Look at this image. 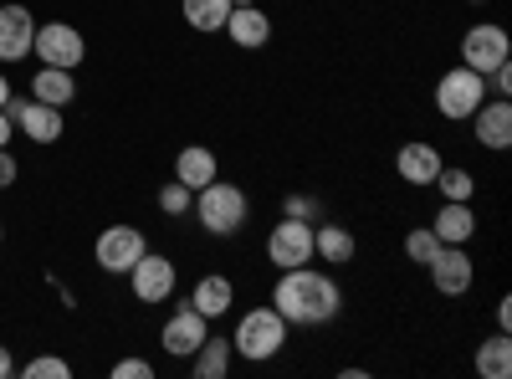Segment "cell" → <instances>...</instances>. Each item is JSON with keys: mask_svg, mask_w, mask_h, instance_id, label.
I'll list each match as a JSON object with an SVG mask.
<instances>
[{"mask_svg": "<svg viewBox=\"0 0 512 379\" xmlns=\"http://www.w3.org/2000/svg\"><path fill=\"white\" fill-rule=\"evenodd\" d=\"M36 41V16L26 6H0V62H26Z\"/></svg>", "mask_w": 512, "mask_h": 379, "instance_id": "obj_13", "label": "cell"}, {"mask_svg": "<svg viewBox=\"0 0 512 379\" xmlns=\"http://www.w3.org/2000/svg\"><path fill=\"white\" fill-rule=\"evenodd\" d=\"M395 170H400L405 185H436V175H441V149L425 144V139H410V144H400V154H395Z\"/></svg>", "mask_w": 512, "mask_h": 379, "instance_id": "obj_15", "label": "cell"}, {"mask_svg": "<svg viewBox=\"0 0 512 379\" xmlns=\"http://www.w3.org/2000/svg\"><path fill=\"white\" fill-rule=\"evenodd\" d=\"M0 236H6V226H0Z\"/></svg>", "mask_w": 512, "mask_h": 379, "instance_id": "obj_38", "label": "cell"}, {"mask_svg": "<svg viewBox=\"0 0 512 379\" xmlns=\"http://www.w3.org/2000/svg\"><path fill=\"white\" fill-rule=\"evenodd\" d=\"M21 374H26V379H67V374H72V364H67V359H57V354H36Z\"/></svg>", "mask_w": 512, "mask_h": 379, "instance_id": "obj_28", "label": "cell"}, {"mask_svg": "<svg viewBox=\"0 0 512 379\" xmlns=\"http://www.w3.org/2000/svg\"><path fill=\"white\" fill-rule=\"evenodd\" d=\"M31 98H36V103H52V108H67V103L77 98V77H72L67 67H41V72L31 77Z\"/></svg>", "mask_w": 512, "mask_h": 379, "instance_id": "obj_21", "label": "cell"}, {"mask_svg": "<svg viewBox=\"0 0 512 379\" xmlns=\"http://www.w3.org/2000/svg\"><path fill=\"white\" fill-rule=\"evenodd\" d=\"M436 251H441V241H436V231H431V226H415V231L405 236V257H410L415 267H425V262L436 257Z\"/></svg>", "mask_w": 512, "mask_h": 379, "instance_id": "obj_27", "label": "cell"}, {"mask_svg": "<svg viewBox=\"0 0 512 379\" xmlns=\"http://www.w3.org/2000/svg\"><path fill=\"white\" fill-rule=\"evenodd\" d=\"M216 175H221V164H216V154H210L205 144H190V149H180V154H175V180H180V185L205 190Z\"/></svg>", "mask_w": 512, "mask_h": 379, "instance_id": "obj_20", "label": "cell"}, {"mask_svg": "<svg viewBox=\"0 0 512 379\" xmlns=\"http://www.w3.org/2000/svg\"><path fill=\"white\" fill-rule=\"evenodd\" d=\"M272 308L287 318V328H323L338 318V308H344V292H338V282L318 267H287L272 287Z\"/></svg>", "mask_w": 512, "mask_h": 379, "instance_id": "obj_1", "label": "cell"}, {"mask_svg": "<svg viewBox=\"0 0 512 379\" xmlns=\"http://www.w3.org/2000/svg\"><path fill=\"white\" fill-rule=\"evenodd\" d=\"M497 328H502V333L512 328V298H502V303H497Z\"/></svg>", "mask_w": 512, "mask_h": 379, "instance_id": "obj_32", "label": "cell"}, {"mask_svg": "<svg viewBox=\"0 0 512 379\" xmlns=\"http://www.w3.org/2000/svg\"><path fill=\"white\" fill-rule=\"evenodd\" d=\"M231 6H256V0H231Z\"/></svg>", "mask_w": 512, "mask_h": 379, "instance_id": "obj_36", "label": "cell"}, {"mask_svg": "<svg viewBox=\"0 0 512 379\" xmlns=\"http://www.w3.org/2000/svg\"><path fill=\"white\" fill-rule=\"evenodd\" d=\"M487 98H492V93H487V77L472 72V67H451V72H441V82H436V113H441L446 123H466Z\"/></svg>", "mask_w": 512, "mask_h": 379, "instance_id": "obj_4", "label": "cell"}, {"mask_svg": "<svg viewBox=\"0 0 512 379\" xmlns=\"http://www.w3.org/2000/svg\"><path fill=\"white\" fill-rule=\"evenodd\" d=\"M149 374H154L149 359H118L113 364V379H149Z\"/></svg>", "mask_w": 512, "mask_h": 379, "instance_id": "obj_30", "label": "cell"}, {"mask_svg": "<svg viewBox=\"0 0 512 379\" xmlns=\"http://www.w3.org/2000/svg\"><path fill=\"white\" fill-rule=\"evenodd\" d=\"M190 205H195V190L180 185V180H164L159 185V210L164 216H190Z\"/></svg>", "mask_w": 512, "mask_h": 379, "instance_id": "obj_26", "label": "cell"}, {"mask_svg": "<svg viewBox=\"0 0 512 379\" xmlns=\"http://www.w3.org/2000/svg\"><path fill=\"white\" fill-rule=\"evenodd\" d=\"M144 251H149V246H144V231H134V226H108V231L98 236V246H93V257H98L103 272L128 277V267H134Z\"/></svg>", "mask_w": 512, "mask_h": 379, "instance_id": "obj_9", "label": "cell"}, {"mask_svg": "<svg viewBox=\"0 0 512 379\" xmlns=\"http://www.w3.org/2000/svg\"><path fill=\"white\" fill-rule=\"evenodd\" d=\"M16 180V159H11V149H0V190H6Z\"/></svg>", "mask_w": 512, "mask_h": 379, "instance_id": "obj_31", "label": "cell"}, {"mask_svg": "<svg viewBox=\"0 0 512 379\" xmlns=\"http://www.w3.org/2000/svg\"><path fill=\"white\" fill-rule=\"evenodd\" d=\"M472 134H477V144L482 149H507L512 144V103L507 98H492V103H482L477 113H472Z\"/></svg>", "mask_w": 512, "mask_h": 379, "instance_id": "obj_14", "label": "cell"}, {"mask_svg": "<svg viewBox=\"0 0 512 379\" xmlns=\"http://www.w3.org/2000/svg\"><path fill=\"white\" fill-rule=\"evenodd\" d=\"M231 349H236L241 359H251V364L277 359V354L287 349V318H282L277 308H246L241 323H236Z\"/></svg>", "mask_w": 512, "mask_h": 379, "instance_id": "obj_3", "label": "cell"}, {"mask_svg": "<svg viewBox=\"0 0 512 379\" xmlns=\"http://www.w3.org/2000/svg\"><path fill=\"white\" fill-rule=\"evenodd\" d=\"M354 251H359V241H354L349 226H338V221L313 226V257H318V262H328V267H349V262H354Z\"/></svg>", "mask_w": 512, "mask_h": 379, "instance_id": "obj_18", "label": "cell"}, {"mask_svg": "<svg viewBox=\"0 0 512 379\" xmlns=\"http://www.w3.org/2000/svg\"><path fill=\"white\" fill-rule=\"evenodd\" d=\"M512 57V36L497 26V21H477L472 31L461 36V67H472V72H492Z\"/></svg>", "mask_w": 512, "mask_h": 379, "instance_id": "obj_6", "label": "cell"}, {"mask_svg": "<svg viewBox=\"0 0 512 379\" xmlns=\"http://www.w3.org/2000/svg\"><path fill=\"white\" fill-rule=\"evenodd\" d=\"M472 6H482V0H472Z\"/></svg>", "mask_w": 512, "mask_h": 379, "instance_id": "obj_37", "label": "cell"}, {"mask_svg": "<svg viewBox=\"0 0 512 379\" xmlns=\"http://www.w3.org/2000/svg\"><path fill=\"white\" fill-rule=\"evenodd\" d=\"M6 374H16V359H11V349H6V344H0V379H6Z\"/></svg>", "mask_w": 512, "mask_h": 379, "instance_id": "obj_33", "label": "cell"}, {"mask_svg": "<svg viewBox=\"0 0 512 379\" xmlns=\"http://www.w3.org/2000/svg\"><path fill=\"white\" fill-rule=\"evenodd\" d=\"M180 11L195 31H221L231 16V0H180Z\"/></svg>", "mask_w": 512, "mask_h": 379, "instance_id": "obj_24", "label": "cell"}, {"mask_svg": "<svg viewBox=\"0 0 512 379\" xmlns=\"http://www.w3.org/2000/svg\"><path fill=\"white\" fill-rule=\"evenodd\" d=\"M11 103V82H6V72H0V108Z\"/></svg>", "mask_w": 512, "mask_h": 379, "instance_id": "obj_35", "label": "cell"}, {"mask_svg": "<svg viewBox=\"0 0 512 379\" xmlns=\"http://www.w3.org/2000/svg\"><path fill=\"white\" fill-rule=\"evenodd\" d=\"M31 52L41 57V67H67V72H77L82 57H88V41H82V31L67 26V21H47V26H36Z\"/></svg>", "mask_w": 512, "mask_h": 379, "instance_id": "obj_5", "label": "cell"}, {"mask_svg": "<svg viewBox=\"0 0 512 379\" xmlns=\"http://www.w3.org/2000/svg\"><path fill=\"white\" fill-rule=\"evenodd\" d=\"M231 359H236V349H231V339H210L190 354V364H195V379H226L231 374Z\"/></svg>", "mask_w": 512, "mask_h": 379, "instance_id": "obj_22", "label": "cell"}, {"mask_svg": "<svg viewBox=\"0 0 512 379\" xmlns=\"http://www.w3.org/2000/svg\"><path fill=\"white\" fill-rule=\"evenodd\" d=\"M282 216H292V221H313V216H318V200H313V195H287Z\"/></svg>", "mask_w": 512, "mask_h": 379, "instance_id": "obj_29", "label": "cell"}, {"mask_svg": "<svg viewBox=\"0 0 512 379\" xmlns=\"http://www.w3.org/2000/svg\"><path fill=\"white\" fill-rule=\"evenodd\" d=\"M195 221L210 231V236H236V231H246V221H251V200H246V190L241 185H231V180H210L205 190H195Z\"/></svg>", "mask_w": 512, "mask_h": 379, "instance_id": "obj_2", "label": "cell"}, {"mask_svg": "<svg viewBox=\"0 0 512 379\" xmlns=\"http://www.w3.org/2000/svg\"><path fill=\"white\" fill-rule=\"evenodd\" d=\"M425 272H431V282H436V292H441V298H461V292L472 287V277H477L472 257H466L461 246H441L436 257L425 262Z\"/></svg>", "mask_w": 512, "mask_h": 379, "instance_id": "obj_12", "label": "cell"}, {"mask_svg": "<svg viewBox=\"0 0 512 379\" xmlns=\"http://www.w3.org/2000/svg\"><path fill=\"white\" fill-rule=\"evenodd\" d=\"M431 231H436V241H441V246H466V241L477 236L472 200H441V210H436Z\"/></svg>", "mask_w": 512, "mask_h": 379, "instance_id": "obj_17", "label": "cell"}, {"mask_svg": "<svg viewBox=\"0 0 512 379\" xmlns=\"http://www.w3.org/2000/svg\"><path fill=\"white\" fill-rule=\"evenodd\" d=\"M267 262H272L277 272L313 262V221H292V216H282V221L272 226V236H267Z\"/></svg>", "mask_w": 512, "mask_h": 379, "instance_id": "obj_7", "label": "cell"}, {"mask_svg": "<svg viewBox=\"0 0 512 379\" xmlns=\"http://www.w3.org/2000/svg\"><path fill=\"white\" fill-rule=\"evenodd\" d=\"M221 31L236 41V47L256 52V47H267V41H272V16L262 6H231V16H226Z\"/></svg>", "mask_w": 512, "mask_h": 379, "instance_id": "obj_16", "label": "cell"}, {"mask_svg": "<svg viewBox=\"0 0 512 379\" xmlns=\"http://www.w3.org/2000/svg\"><path fill=\"white\" fill-rule=\"evenodd\" d=\"M11 129H16V123L6 118V108H0V149H6V144H11Z\"/></svg>", "mask_w": 512, "mask_h": 379, "instance_id": "obj_34", "label": "cell"}, {"mask_svg": "<svg viewBox=\"0 0 512 379\" xmlns=\"http://www.w3.org/2000/svg\"><path fill=\"white\" fill-rule=\"evenodd\" d=\"M477 374L482 379H507L512 374V339L507 333H497V339H487L477 349Z\"/></svg>", "mask_w": 512, "mask_h": 379, "instance_id": "obj_23", "label": "cell"}, {"mask_svg": "<svg viewBox=\"0 0 512 379\" xmlns=\"http://www.w3.org/2000/svg\"><path fill=\"white\" fill-rule=\"evenodd\" d=\"M231 303H236V287H231V277H221V272H205V277L195 282V292H190V308L205 313V318H226Z\"/></svg>", "mask_w": 512, "mask_h": 379, "instance_id": "obj_19", "label": "cell"}, {"mask_svg": "<svg viewBox=\"0 0 512 379\" xmlns=\"http://www.w3.org/2000/svg\"><path fill=\"white\" fill-rule=\"evenodd\" d=\"M436 185H441V200H472V195H477V180H472V170H461V164H441Z\"/></svg>", "mask_w": 512, "mask_h": 379, "instance_id": "obj_25", "label": "cell"}, {"mask_svg": "<svg viewBox=\"0 0 512 379\" xmlns=\"http://www.w3.org/2000/svg\"><path fill=\"white\" fill-rule=\"evenodd\" d=\"M128 282H134V298L139 303H169V298H175L180 272H175V262H169V257H159V251H144V257L128 267Z\"/></svg>", "mask_w": 512, "mask_h": 379, "instance_id": "obj_8", "label": "cell"}, {"mask_svg": "<svg viewBox=\"0 0 512 379\" xmlns=\"http://www.w3.org/2000/svg\"><path fill=\"white\" fill-rule=\"evenodd\" d=\"M6 118L16 123V129H21L31 144H57V139H62V108H52V103L11 98V103H6Z\"/></svg>", "mask_w": 512, "mask_h": 379, "instance_id": "obj_11", "label": "cell"}, {"mask_svg": "<svg viewBox=\"0 0 512 379\" xmlns=\"http://www.w3.org/2000/svg\"><path fill=\"white\" fill-rule=\"evenodd\" d=\"M205 339H210V318H205V313H195V308H190V298H185L175 313H169V323H164V333H159L164 354H175V359H190Z\"/></svg>", "mask_w": 512, "mask_h": 379, "instance_id": "obj_10", "label": "cell"}]
</instances>
